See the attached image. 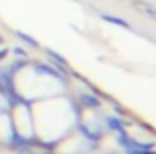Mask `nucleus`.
I'll return each mask as SVG.
<instances>
[{
    "label": "nucleus",
    "mask_w": 156,
    "mask_h": 154,
    "mask_svg": "<svg viewBox=\"0 0 156 154\" xmlns=\"http://www.w3.org/2000/svg\"><path fill=\"white\" fill-rule=\"evenodd\" d=\"M74 128H76V132L80 136H82V140L88 144V148H96L98 144L102 142V132L96 130V128H90L88 124H84V120H78L76 124H74Z\"/></svg>",
    "instance_id": "obj_1"
},
{
    "label": "nucleus",
    "mask_w": 156,
    "mask_h": 154,
    "mask_svg": "<svg viewBox=\"0 0 156 154\" xmlns=\"http://www.w3.org/2000/svg\"><path fill=\"white\" fill-rule=\"evenodd\" d=\"M76 102L82 110H88V112H98L104 106V100L98 96V92H80L76 96Z\"/></svg>",
    "instance_id": "obj_2"
},
{
    "label": "nucleus",
    "mask_w": 156,
    "mask_h": 154,
    "mask_svg": "<svg viewBox=\"0 0 156 154\" xmlns=\"http://www.w3.org/2000/svg\"><path fill=\"white\" fill-rule=\"evenodd\" d=\"M44 54H46V58H48V62H50L64 78H70V76H72L74 70L70 68L68 60H66L62 54H58V52H54V50H50V48H44Z\"/></svg>",
    "instance_id": "obj_3"
},
{
    "label": "nucleus",
    "mask_w": 156,
    "mask_h": 154,
    "mask_svg": "<svg viewBox=\"0 0 156 154\" xmlns=\"http://www.w3.org/2000/svg\"><path fill=\"white\" fill-rule=\"evenodd\" d=\"M102 122H104L106 130L114 132V134L126 130V120H124V116H118V114H106V116L102 118Z\"/></svg>",
    "instance_id": "obj_4"
},
{
    "label": "nucleus",
    "mask_w": 156,
    "mask_h": 154,
    "mask_svg": "<svg viewBox=\"0 0 156 154\" xmlns=\"http://www.w3.org/2000/svg\"><path fill=\"white\" fill-rule=\"evenodd\" d=\"M98 16H100L104 22H108V24H114V26H118V28H126V30H130L132 28V24L128 22V20H124V18H120V16H116V14H108V12H98Z\"/></svg>",
    "instance_id": "obj_5"
},
{
    "label": "nucleus",
    "mask_w": 156,
    "mask_h": 154,
    "mask_svg": "<svg viewBox=\"0 0 156 154\" xmlns=\"http://www.w3.org/2000/svg\"><path fill=\"white\" fill-rule=\"evenodd\" d=\"M28 64H30V60H28V58H12V62H10L8 66H4V68L8 70L10 76H16V74L22 72L24 68H28Z\"/></svg>",
    "instance_id": "obj_6"
},
{
    "label": "nucleus",
    "mask_w": 156,
    "mask_h": 154,
    "mask_svg": "<svg viewBox=\"0 0 156 154\" xmlns=\"http://www.w3.org/2000/svg\"><path fill=\"white\" fill-rule=\"evenodd\" d=\"M12 34H14L16 38H18V40L22 42L24 46H26V48H34V50H38V48H40V42H38L34 36L26 34V32H22V30H12Z\"/></svg>",
    "instance_id": "obj_7"
},
{
    "label": "nucleus",
    "mask_w": 156,
    "mask_h": 154,
    "mask_svg": "<svg viewBox=\"0 0 156 154\" xmlns=\"http://www.w3.org/2000/svg\"><path fill=\"white\" fill-rule=\"evenodd\" d=\"M116 142H118V146L122 150H132V148H136V140H134V138L126 130H122V132H118V134H116Z\"/></svg>",
    "instance_id": "obj_8"
},
{
    "label": "nucleus",
    "mask_w": 156,
    "mask_h": 154,
    "mask_svg": "<svg viewBox=\"0 0 156 154\" xmlns=\"http://www.w3.org/2000/svg\"><path fill=\"white\" fill-rule=\"evenodd\" d=\"M134 4V8L140 10L142 14H146L148 18H156V6H152L150 2H144V0H130Z\"/></svg>",
    "instance_id": "obj_9"
},
{
    "label": "nucleus",
    "mask_w": 156,
    "mask_h": 154,
    "mask_svg": "<svg viewBox=\"0 0 156 154\" xmlns=\"http://www.w3.org/2000/svg\"><path fill=\"white\" fill-rule=\"evenodd\" d=\"M10 54L16 56V58H28V48H24V46H12L10 48Z\"/></svg>",
    "instance_id": "obj_10"
},
{
    "label": "nucleus",
    "mask_w": 156,
    "mask_h": 154,
    "mask_svg": "<svg viewBox=\"0 0 156 154\" xmlns=\"http://www.w3.org/2000/svg\"><path fill=\"white\" fill-rule=\"evenodd\" d=\"M124 154H156L154 148H148V150H124Z\"/></svg>",
    "instance_id": "obj_11"
},
{
    "label": "nucleus",
    "mask_w": 156,
    "mask_h": 154,
    "mask_svg": "<svg viewBox=\"0 0 156 154\" xmlns=\"http://www.w3.org/2000/svg\"><path fill=\"white\" fill-rule=\"evenodd\" d=\"M8 56H10V48H6V46H0V62H4Z\"/></svg>",
    "instance_id": "obj_12"
},
{
    "label": "nucleus",
    "mask_w": 156,
    "mask_h": 154,
    "mask_svg": "<svg viewBox=\"0 0 156 154\" xmlns=\"http://www.w3.org/2000/svg\"><path fill=\"white\" fill-rule=\"evenodd\" d=\"M114 110H116V114H118V116H124V114H126V110H124L118 102H114Z\"/></svg>",
    "instance_id": "obj_13"
},
{
    "label": "nucleus",
    "mask_w": 156,
    "mask_h": 154,
    "mask_svg": "<svg viewBox=\"0 0 156 154\" xmlns=\"http://www.w3.org/2000/svg\"><path fill=\"white\" fill-rule=\"evenodd\" d=\"M38 154H56V152H54V150H40Z\"/></svg>",
    "instance_id": "obj_14"
},
{
    "label": "nucleus",
    "mask_w": 156,
    "mask_h": 154,
    "mask_svg": "<svg viewBox=\"0 0 156 154\" xmlns=\"http://www.w3.org/2000/svg\"><path fill=\"white\" fill-rule=\"evenodd\" d=\"M6 42H4V36H2V34H0V46H4Z\"/></svg>",
    "instance_id": "obj_15"
},
{
    "label": "nucleus",
    "mask_w": 156,
    "mask_h": 154,
    "mask_svg": "<svg viewBox=\"0 0 156 154\" xmlns=\"http://www.w3.org/2000/svg\"><path fill=\"white\" fill-rule=\"evenodd\" d=\"M152 20H154V22H156V18H152Z\"/></svg>",
    "instance_id": "obj_16"
},
{
    "label": "nucleus",
    "mask_w": 156,
    "mask_h": 154,
    "mask_svg": "<svg viewBox=\"0 0 156 154\" xmlns=\"http://www.w3.org/2000/svg\"><path fill=\"white\" fill-rule=\"evenodd\" d=\"M126 2H130V0H126Z\"/></svg>",
    "instance_id": "obj_17"
}]
</instances>
